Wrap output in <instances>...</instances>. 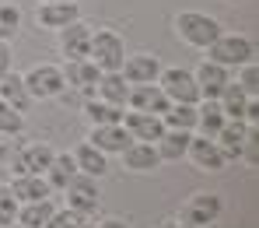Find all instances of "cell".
Listing matches in <instances>:
<instances>
[{
	"instance_id": "obj_1",
	"label": "cell",
	"mask_w": 259,
	"mask_h": 228,
	"mask_svg": "<svg viewBox=\"0 0 259 228\" xmlns=\"http://www.w3.org/2000/svg\"><path fill=\"white\" fill-rule=\"evenodd\" d=\"M88 60H91L102 74H112V70H119V67H123V60H126V43H123L116 32H109V28L91 32Z\"/></svg>"
},
{
	"instance_id": "obj_2",
	"label": "cell",
	"mask_w": 259,
	"mask_h": 228,
	"mask_svg": "<svg viewBox=\"0 0 259 228\" xmlns=\"http://www.w3.org/2000/svg\"><path fill=\"white\" fill-rule=\"evenodd\" d=\"M207 56L210 63H221V67H242V63H252L256 60V46L249 35H217L214 43L207 46Z\"/></svg>"
},
{
	"instance_id": "obj_3",
	"label": "cell",
	"mask_w": 259,
	"mask_h": 228,
	"mask_svg": "<svg viewBox=\"0 0 259 228\" xmlns=\"http://www.w3.org/2000/svg\"><path fill=\"white\" fill-rule=\"evenodd\" d=\"M175 28H179V39H182V43L196 46V49H207V46L221 35L217 18L203 14V11H182V14L175 18Z\"/></svg>"
},
{
	"instance_id": "obj_4",
	"label": "cell",
	"mask_w": 259,
	"mask_h": 228,
	"mask_svg": "<svg viewBox=\"0 0 259 228\" xmlns=\"http://www.w3.org/2000/svg\"><path fill=\"white\" fill-rule=\"evenodd\" d=\"M25 78V88H28V98H56L67 91V81H63V70L53 67V63H39L32 67Z\"/></svg>"
},
{
	"instance_id": "obj_5",
	"label": "cell",
	"mask_w": 259,
	"mask_h": 228,
	"mask_svg": "<svg viewBox=\"0 0 259 228\" xmlns=\"http://www.w3.org/2000/svg\"><path fill=\"white\" fill-rule=\"evenodd\" d=\"M158 88L165 91L168 102H182V105H196V102H200L196 78H193L189 70H182V67H168V70H161Z\"/></svg>"
},
{
	"instance_id": "obj_6",
	"label": "cell",
	"mask_w": 259,
	"mask_h": 228,
	"mask_svg": "<svg viewBox=\"0 0 259 228\" xmlns=\"http://www.w3.org/2000/svg\"><path fill=\"white\" fill-rule=\"evenodd\" d=\"M182 228H203V225H217L221 218V197L217 193H196L182 204Z\"/></svg>"
},
{
	"instance_id": "obj_7",
	"label": "cell",
	"mask_w": 259,
	"mask_h": 228,
	"mask_svg": "<svg viewBox=\"0 0 259 228\" xmlns=\"http://www.w3.org/2000/svg\"><path fill=\"white\" fill-rule=\"evenodd\" d=\"M63 189H67V200H70V211H77L81 218L95 214V211H98V204H102L98 179H91V176H84V172H77V176L67 182Z\"/></svg>"
},
{
	"instance_id": "obj_8",
	"label": "cell",
	"mask_w": 259,
	"mask_h": 228,
	"mask_svg": "<svg viewBox=\"0 0 259 228\" xmlns=\"http://www.w3.org/2000/svg\"><path fill=\"white\" fill-rule=\"evenodd\" d=\"M53 147H46V144H25L14 158H11V172L14 176H42L46 169H49V162H53Z\"/></svg>"
},
{
	"instance_id": "obj_9",
	"label": "cell",
	"mask_w": 259,
	"mask_h": 228,
	"mask_svg": "<svg viewBox=\"0 0 259 228\" xmlns=\"http://www.w3.org/2000/svg\"><path fill=\"white\" fill-rule=\"evenodd\" d=\"M119 74L126 78V85H158L161 63H158V56H151V53H137V56H126V60H123Z\"/></svg>"
},
{
	"instance_id": "obj_10",
	"label": "cell",
	"mask_w": 259,
	"mask_h": 228,
	"mask_svg": "<svg viewBox=\"0 0 259 228\" xmlns=\"http://www.w3.org/2000/svg\"><path fill=\"white\" fill-rule=\"evenodd\" d=\"M193 78H196V88H200V102H203V98H207V102H217V98H221V91H224V85L231 81V70H228V67H221V63H210V60H207V63H200V67H196V74H193Z\"/></svg>"
},
{
	"instance_id": "obj_11",
	"label": "cell",
	"mask_w": 259,
	"mask_h": 228,
	"mask_svg": "<svg viewBox=\"0 0 259 228\" xmlns=\"http://www.w3.org/2000/svg\"><path fill=\"white\" fill-rule=\"evenodd\" d=\"M193 162H196V169H203V172H221L228 162H224V155H221V147H217L214 137H189V151H186Z\"/></svg>"
},
{
	"instance_id": "obj_12",
	"label": "cell",
	"mask_w": 259,
	"mask_h": 228,
	"mask_svg": "<svg viewBox=\"0 0 259 228\" xmlns=\"http://www.w3.org/2000/svg\"><path fill=\"white\" fill-rule=\"evenodd\" d=\"M88 49H91V28L84 21H70L67 28H60V53L67 60H88Z\"/></svg>"
},
{
	"instance_id": "obj_13",
	"label": "cell",
	"mask_w": 259,
	"mask_h": 228,
	"mask_svg": "<svg viewBox=\"0 0 259 228\" xmlns=\"http://www.w3.org/2000/svg\"><path fill=\"white\" fill-rule=\"evenodd\" d=\"M126 102L133 105V112H151V116H165V109L172 105L158 85H130Z\"/></svg>"
},
{
	"instance_id": "obj_14",
	"label": "cell",
	"mask_w": 259,
	"mask_h": 228,
	"mask_svg": "<svg viewBox=\"0 0 259 228\" xmlns=\"http://www.w3.org/2000/svg\"><path fill=\"white\" fill-rule=\"evenodd\" d=\"M245 137H249V123L242 120H228L221 130H217V147L224 155V162H238L242 158V147H245Z\"/></svg>"
},
{
	"instance_id": "obj_15",
	"label": "cell",
	"mask_w": 259,
	"mask_h": 228,
	"mask_svg": "<svg viewBox=\"0 0 259 228\" xmlns=\"http://www.w3.org/2000/svg\"><path fill=\"white\" fill-rule=\"evenodd\" d=\"M123 130H126L133 140L154 144L158 137L165 134V123H161V116H151V112H126V116H123Z\"/></svg>"
},
{
	"instance_id": "obj_16",
	"label": "cell",
	"mask_w": 259,
	"mask_h": 228,
	"mask_svg": "<svg viewBox=\"0 0 259 228\" xmlns=\"http://www.w3.org/2000/svg\"><path fill=\"white\" fill-rule=\"evenodd\" d=\"M133 137L123 130V123H109V127H91V137H88V144H95L102 155H123V147H126Z\"/></svg>"
},
{
	"instance_id": "obj_17",
	"label": "cell",
	"mask_w": 259,
	"mask_h": 228,
	"mask_svg": "<svg viewBox=\"0 0 259 228\" xmlns=\"http://www.w3.org/2000/svg\"><path fill=\"white\" fill-rule=\"evenodd\" d=\"M123 162H126V169H133V172H154L161 165L158 147L147 144V140H130L126 147H123Z\"/></svg>"
},
{
	"instance_id": "obj_18",
	"label": "cell",
	"mask_w": 259,
	"mask_h": 228,
	"mask_svg": "<svg viewBox=\"0 0 259 228\" xmlns=\"http://www.w3.org/2000/svg\"><path fill=\"white\" fill-rule=\"evenodd\" d=\"M98 78H102V70L91 63V60H67V67H63V81L70 85V88L77 91H95V85H98Z\"/></svg>"
},
{
	"instance_id": "obj_19",
	"label": "cell",
	"mask_w": 259,
	"mask_h": 228,
	"mask_svg": "<svg viewBox=\"0 0 259 228\" xmlns=\"http://www.w3.org/2000/svg\"><path fill=\"white\" fill-rule=\"evenodd\" d=\"M11 197H14L18 204H32V200L53 197V186H49L42 176H14V182H11Z\"/></svg>"
},
{
	"instance_id": "obj_20",
	"label": "cell",
	"mask_w": 259,
	"mask_h": 228,
	"mask_svg": "<svg viewBox=\"0 0 259 228\" xmlns=\"http://www.w3.org/2000/svg\"><path fill=\"white\" fill-rule=\"evenodd\" d=\"M81 18V11H77V0L74 4H42L39 7V25L42 28H67L70 21H77Z\"/></svg>"
},
{
	"instance_id": "obj_21",
	"label": "cell",
	"mask_w": 259,
	"mask_h": 228,
	"mask_svg": "<svg viewBox=\"0 0 259 228\" xmlns=\"http://www.w3.org/2000/svg\"><path fill=\"white\" fill-rule=\"evenodd\" d=\"M217 102H221V109H224L228 120H242V123H245V116H249V102H256V98H249L235 81H228Z\"/></svg>"
},
{
	"instance_id": "obj_22",
	"label": "cell",
	"mask_w": 259,
	"mask_h": 228,
	"mask_svg": "<svg viewBox=\"0 0 259 228\" xmlns=\"http://www.w3.org/2000/svg\"><path fill=\"white\" fill-rule=\"evenodd\" d=\"M95 91H98V98L109 102V105H126V98H130V85H126V78H123L119 70L102 74L98 85H95Z\"/></svg>"
},
{
	"instance_id": "obj_23",
	"label": "cell",
	"mask_w": 259,
	"mask_h": 228,
	"mask_svg": "<svg viewBox=\"0 0 259 228\" xmlns=\"http://www.w3.org/2000/svg\"><path fill=\"white\" fill-rule=\"evenodd\" d=\"M189 137L186 130H165V134L154 140V147H158V158L161 162H179V158H186V151H189Z\"/></svg>"
},
{
	"instance_id": "obj_24",
	"label": "cell",
	"mask_w": 259,
	"mask_h": 228,
	"mask_svg": "<svg viewBox=\"0 0 259 228\" xmlns=\"http://www.w3.org/2000/svg\"><path fill=\"white\" fill-rule=\"evenodd\" d=\"M228 123V116H224V109H221V102H196V130L203 137H217V130Z\"/></svg>"
},
{
	"instance_id": "obj_25",
	"label": "cell",
	"mask_w": 259,
	"mask_h": 228,
	"mask_svg": "<svg viewBox=\"0 0 259 228\" xmlns=\"http://www.w3.org/2000/svg\"><path fill=\"white\" fill-rule=\"evenodd\" d=\"M74 165H77V172H84V176H91V179H102L105 169H109L105 155H102L95 144H81V147L74 151Z\"/></svg>"
},
{
	"instance_id": "obj_26",
	"label": "cell",
	"mask_w": 259,
	"mask_h": 228,
	"mask_svg": "<svg viewBox=\"0 0 259 228\" xmlns=\"http://www.w3.org/2000/svg\"><path fill=\"white\" fill-rule=\"evenodd\" d=\"M53 211H56V207H53L49 197H46V200H32V204H21V207H18V218H14V221L25 225V228H42L46 221L53 218Z\"/></svg>"
},
{
	"instance_id": "obj_27",
	"label": "cell",
	"mask_w": 259,
	"mask_h": 228,
	"mask_svg": "<svg viewBox=\"0 0 259 228\" xmlns=\"http://www.w3.org/2000/svg\"><path fill=\"white\" fill-rule=\"evenodd\" d=\"M161 123H165V130H186V134H193V130H196V105L172 102V105L165 109Z\"/></svg>"
},
{
	"instance_id": "obj_28",
	"label": "cell",
	"mask_w": 259,
	"mask_h": 228,
	"mask_svg": "<svg viewBox=\"0 0 259 228\" xmlns=\"http://www.w3.org/2000/svg\"><path fill=\"white\" fill-rule=\"evenodd\" d=\"M46 182L53 186V189H63L67 182L77 176V165H74V155H53V162H49V169L42 172Z\"/></svg>"
},
{
	"instance_id": "obj_29",
	"label": "cell",
	"mask_w": 259,
	"mask_h": 228,
	"mask_svg": "<svg viewBox=\"0 0 259 228\" xmlns=\"http://www.w3.org/2000/svg\"><path fill=\"white\" fill-rule=\"evenodd\" d=\"M0 102H7V105H14L18 112L28 105V88H25V78L21 74H4L0 78Z\"/></svg>"
},
{
	"instance_id": "obj_30",
	"label": "cell",
	"mask_w": 259,
	"mask_h": 228,
	"mask_svg": "<svg viewBox=\"0 0 259 228\" xmlns=\"http://www.w3.org/2000/svg\"><path fill=\"white\" fill-rule=\"evenodd\" d=\"M88 120H91V127H109V123H123V105H109V102H102V98H91L84 105Z\"/></svg>"
},
{
	"instance_id": "obj_31",
	"label": "cell",
	"mask_w": 259,
	"mask_h": 228,
	"mask_svg": "<svg viewBox=\"0 0 259 228\" xmlns=\"http://www.w3.org/2000/svg\"><path fill=\"white\" fill-rule=\"evenodd\" d=\"M21 28V11L14 4H0V43H11Z\"/></svg>"
},
{
	"instance_id": "obj_32",
	"label": "cell",
	"mask_w": 259,
	"mask_h": 228,
	"mask_svg": "<svg viewBox=\"0 0 259 228\" xmlns=\"http://www.w3.org/2000/svg\"><path fill=\"white\" fill-rule=\"evenodd\" d=\"M21 130H25V116L14 105L0 102V137H18Z\"/></svg>"
},
{
	"instance_id": "obj_33",
	"label": "cell",
	"mask_w": 259,
	"mask_h": 228,
	"mask_svg": "<svg viewBox=\"0 0 259 228\" xmlns=\"http://www.w3.org/2000/svg\"><path fill=\"white\" fill-rule=\"evenodd\" d=\"M235 85L245 91L249 98H256V95H259V74H256V63H242V67H238V81H235Z\"/></svg>"
},
{
	"instance_id": "obj_34",
	"label": "cell",
	"mask_w": 259,
	"mask_h": 228,
	"mask_svg": "<svg viewBox=\"0 0 259 228\" xmlns=\"http://www.w3.org/2000/svg\"><path fill=\"white\" fill-rule=\"evenodd\" d=\"M81 225H84V218L67 207V211H53V218H49L42 228H81Z\"/></svg>"
},
{
	"instance_id": "obj_35",
	"label": "cell",
	"mask_w": 259,
	"mask_h": 228,
	"mask_svg": "<svg viewBox=\"0 0 259 228\" xmlns=\"http://www.w3.org/2000/svg\"><path fill=\"white\" fill-rule=\"evenodd\" d=\"M18 207H21V204L11 197V189H7V193L0 189V228L14 225V218H18Z\"/></svg>"
},
{
	"instance_id": "obj_36",
	"label": "cell",
	"mask_w": 259,
	"mask_h": 228,
	"mask_svg": "<svg viewBox=\"0 0 259 228\" xmlns=\"http://www.w3.org/2000/svg\"><path fill=\"white\" fill-rule=\"evenodd\" d=\"M11 70V46L7 43H0V78Z\"/></svg>"
},
{
	"instance_id": "obj_37",
	"label": "cell",
	"mask_w": 259,
	"mask_h": 228,
	"mask_svg": "<svg viewBox=\"0 0 259 228\" xmlns=\"http://www.w3.org/2000/svg\"><path fill=\"white\" fill-rule=\"evenodd\" d=\"M98 228H130V225H123L119 218H109V221H102V225H98Z\"/></svg>"
},
{
	"instance_id": "obj_38",
	"label": "cell",
	"mask_w": 259,
	"mask_h": 228,
	"mask_svg": "<svg viewBox=\"0 0 259 228\" xmlns=\"http://www.w3.org/2000/svg\"><path fill=\"white\" fill-rule=\"evenodd\" d=\"M158 228H182L179 221H165V225H158Z\"/></svg>"
},
{
	"instance_id": "obj_39",
	"label": "cell",
	"mask_w": 259,
	"mask_h": 228,
	"mask_svg": "<svg viewBox=\"0 0 259 228\" xmlns=\"http://www.w3.org/2000/svg\"><path fill=\"white\" fill-rule=\"evenodd\" d=\"M42 4H74V0H42Z\"/></svg>"
},
{
	"instance_id": "obj_40",
	"label": "cell",
	"mask_w": 259,
	"mask_h": 228,
	"mask_svg": "<svg viewBox=\"0 0 259 228\" xmlns=\"http://www.w3.org/2000/svg\"><path fill=\"white\" fill-rule=\"evenodd\" d=\"M7 228H25V225H18V221H14V225H7Z\"/></svg>"
},
{
	"instance_id": "obj_41",
	"label": "cell",
	"mask_w": 259,
	"mask_h": 228,
	"mask_svg": "<svg viewBox=\"0 0 259 228\" xmlns=\"http://www.w3.org/2000/svg\"><path fill=\"white\" fill-rule=\"evenodd\" d=\"M228 4H238V0H228Z\"/></svg>"
},
{
	"instance_id": "obj_42",
	"label": "cell",
	"mask_w": 259,
	"mask_h": 228,
	"mask_svg": "<svg viewBox=\"0 0 259 228\" xmlns=\"http://www.w3.org/2000/svg\"><path fill=\"white\" fill-rule=\"evenodd\" d=\"M203 228H214V225H203Z\"/></svg>"
},
{
	"instance_id": "obj_43",
	"label": "cell",
	"mask_w": 259,
	"mask_h": 228,
	"mask_svg": "<svg viewBox=\"0 0 259 228\" xmlns=\"http://www.w3.org/2000/svg\"><path fill=\"white\" fill-rule=\"evenodd\" d=\"M81 228H91V225H81Z\"/></svg>"
}]
</instances>
